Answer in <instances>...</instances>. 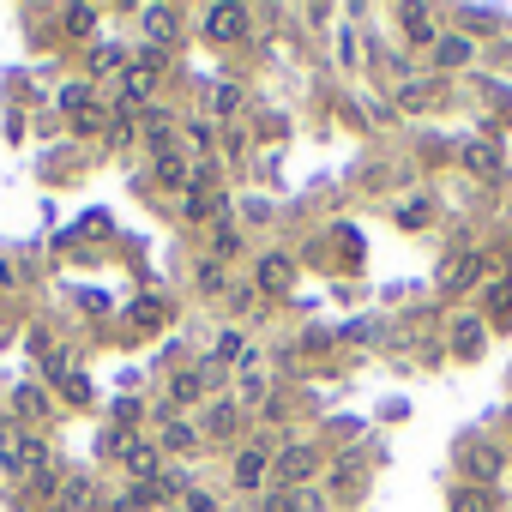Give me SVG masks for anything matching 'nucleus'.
Segmentation results:
<instances>
[{
  "label": "nucleus",
  "instance_id": "nucleus-3",
  "mask_svg": "<svg viewBox=\"0 0 512 512\" xmlns=\"http://www.w3.org/2000/svg\"><path fill=\"white\" fill-rule=\"evenodd\" d=\"M314 470H320V452H314V446H290V452L278 458V476H272V488H302Z\"/></svg>",
  "mask_w": 512,
  "mask_h": 512
},
{
  "label": "nucleus",
  "instance_id": "nucleus-30",
  "mask_svg": "<svg viewBox=\"0 0 512 512\" xmlns=\"http://www.w3.org/2000/svg\"><path fill=\"white\" fill-rule=\"evenodd\" d=\"M211 103H217L223 115H229V109H241V85H217V91H211Z\"/></svg>",
  "mask_w": 512,
  "mask_h": 512
},
{
  "label": "nucleus",
  "instance_id": "nucleus-12",
  "mask_svg": "<svg viewBox=\"0 0 512 512\" xmlns=\"http://www.w3.org/2000/svg\"><path fill=\"white\" fill-rule=\"evenodd\" d=\"M404 37H410V43H440L434 13H428V7H404Z\"/></svg>",
  "mask_w": 512,
  "mask_h": 512
},
{
  "label": "nucleus",
  "instance_id": "nucleus-22",
  "mask_svg": "<svg viewBox=\"0 0 512 512\" xmlns=\"http://www.w3.org/2000/svg\"><path fill=\"white\" fill-rule=\"evenodd\" d=\"M13 404H19V416H25V422H37V416L49 410V398H43L37 386H19V392H13Z\"/></svg>",
  "mask_w": 512,
  "mask_h": 512
},
{
  "label": "nucleus",
  "instance_id": "nucleus-19",
  "mask_svg": "<svg viewBox=\"0 0 512 512\" xmlns=\"http://www.w3.org/2000/svg\"><path fill=\"white\" fill-rule=\"evenodd\" d=\"M133 446H139V440H133V428H109V434L97 440V452H103V458H127Z\"/></svg>",
  "mask_w": 512,
  "mask_h": 512
},
{
  "label": "nucleus",
  "instance_id": "nucleus-7",
  "mask_svg": "<svg viewBox=\"0 0 512 512\" xmlns=\"http://www.w3.org/2000/svg\"><path fill=\"white\" fill-rule=\"evenodd\" d=\"M163 446H169V452H193V446H199V428H193L181 410H163Z\"/></svg>",
  "mask_w": 512,
  "mask_h": 512
},
{
  "label": "nucleus",
  "instance_id": "nucleus-28",
  "mask_svg": "<svg viewBox=\"0 0 512 512\" xmlns=\"http://www.w3.org/2000/svg\"><path fill=\"white\" fill-rule=\"evenodd\" d=\"M73 121H79V133H103V121H109V115H103L97 103H85V109H79Z\"/></svg>",
  "mask_w": 512,
  "mask_h": 512
},
{
  "label": "nucleus",
  "instance_id": "nucleus-21",
  "mask_svg": "<svg viewBox=\"0 0 512 512\" xmlns=\"http://www.w3.org/2000/svg\"><path fill=\"white\" fill-rule=\"evenodd\" d=\"M211 362H247V338L241 332H223L217 350H211Z\"/></svg>",
  "mask_w": 512,
  "mask_h": 512
},
{
  "label": "nucleus",
  "instance_id": "nucleus-20",
  "mask_svg": "<svg viewBox=\"0 0 512 512\" xmlns=\"http://www.w3.org/2000/svg\"><path fill=\"white\" fill-rule=\"evenodd\" d=\"M61 25H67V37H91V25H97V7H67V13H61Z\"/></svg>",
  "mask_w": 512,
  "mask_h": 512
},
{
  "label": "nucleus",
  "instance_id": "nucleus-18",
  "mask_svg": "<svg viewBox=\"0 0 512 512\" xmlns=\"http://www.w3.org/2000/svg\"><path fill=\"white\" fill-rule=\"evenodd\" d=\"M157 181H163V187H187L193 175H187V163H181L175 151H163V157H157Z\"/></svg>",
  "mask_w": 512,
  "mask_h": 512
},
{
  "label": "nucleus",
  "instance_id": "nucleus-8",
  "mask_svg": "<svg viewBox=\"0 0 512 512\" xmlns=\"http://www.w3.org/2000/svg\"><path fill=\"white\" fill-rule=\"evenodd\" d=\"M127 476H133V482H157V476H163V458H157V446H145V440H139V446L127 452Z\"/></svg>",
  "mask_w": 512,
  "mask_h": 512
},
{
  "label": "nucleus",
  "instance_id": "nucleus-32",
  "mask_svg": "<svg viewBox=\"0 0 512 512\" xmlns=\"http://www.w3.org/2000/svg\"><path fill=\"white\" fill-rule=\"evenodd\" d=\"M488 308H494V314H512V284H494V296H488Z\"/></svg>",
  "mask_w": 512,
  "mask_h": 512
},
{
  "label": "nucleus",
  "instance_id": "nucleus-17",
  "mask_svg": "<svg viewBox=\"0 0 512 512\" xmlns=\"http://www.w3.org/2000/svg\"><path fill=\"white\" fill-rule=\"evenodd\" d=\"M121 97H127V115L151 97V73H139V67H127V85H121Z\"/></svg>",
  "mask_w": 512,
  "mask_h": 512
},
{
  "label": "nucleus",
  "instance_id": "nucleus-27",
  "mask_svg": "<svg viewBox=\"0 0 512 512\" xmlns=\"http://www.w3.org/2000/svg\"><path fill=\"white\" fill-rule=\"evenodd\" d=\"M85 103H91V85H85V79H79V85H67V91H61V109H67V115H79V109H85Z\"/></svg>",
  "mask_w": 512,
  "mask_h": 512
},
{
  "label": "nucleus",
  "instance_id": "nucleus-23",
  "mask_svg": "<svg viewBox=\"0 0 512 512\" xmlns=\"http://www.w3.org/2000/svg\"><path fill=\"white\" fill-rule=\"evenodd\" d=\"M115 67H127V49H115V43L91 49V73H115Z\"/></svg>",
  "mask_w": 512,
  "mask_h": 512
},
{
  "label": "nucleus",
  "instance_id": "nucleus-13",
  "mask_svg": "<svg viewBox=\"0 0 512 512\" xmlns=\"http://www.w3.org/2000/svg\"><path fill=\"white\" fill-rule=\"evenodd\" d=\"M61 482H67V476H61V464H55V458L31 470V494H37V500H55V494H61Z\"/></svg>",
  "mask_w": 512,
  "mask_h": 512
},
{
  "label": "nucleus",
  "instance_id": "nucleus-4",
  "mask_svg": "<svg viewBox=\"0 0 512 512\" xmlns=\"http://www.w3.org/2000/svg\"><path fill=\"white\" fill-rule=\"evenodd\" d=\"M266 476H272V458H266V446H247V452H235V488H241V494H260V488H266Z\"/></svg>",
  "mask_w": 512,
  "mask_h": 512
},
{
  "label": "nucleus",
  "instance_id": "nucleus-15",
  "mask_svg": "<svg viewBox=\"0 0 512 512\" xmlns=\"http://www.w3.org/2000/svg\"><path fill=\"white\" fill-rule=\"evenodd\" d=\"M434 61H440V67H464V61H470V37H440V43H434Z\"/></svg>",
  "mask_w": 512,
  "mask_h": 512
},
{
  "label": "nucleus",
  "instance_id": "nucleus-29",
  "mask_svg": "<svg viewBox=\"0 0 512 512\" xmlns=\"http://www.w3.org/2000/svg\"><path fill=\"white\" fill-rule=\"evenodd\" d=\"M464 157H470V163H476L482 175H494V169H500V157H494L488 145H464Z\"/></svg>",
  "mask_w": 512,
  "mask_h": 512
},
{
  "label": "nucleus",
  "instance_id": "nucleus-14",
  "mask_svg": "<svg viewBox=\"0 0 512 512\" xmlns=\"http://www.w3.org/2000/svg\"><path fill=\"white\" fill-rule=\"evenodd\" d=\"M290 284V260H284V253H266V260H260V290H284Z\"/></svg>",
  "mask_w": 512,
  "mask_h": 512
},
{
  "label": "nucleus",
  "instance_id": "nucleus-11",
  "mask_svg": "<svg viewBox=\"0 0 512 512\" xmlns=\"http://www.w3.org/2000/svg\"><path fill=\"white\" fill-rule=\"evenodd\" d=\"M49 506H55V512H85V506H91V482H85V476H67Z\"/></svg>",
  "mask_w": 512,
  "mask_h": 512
},
{
  "label": "nucleus",
  "instance_id": "nucleus-31",
  "mask_svg": "<svg viewBox=\"0 0 512 512\" xmlns=\"http://www.w3.org/2000/svg\"><path fill=\"white\" fill-rule=\"evenodd\" d=\"M332 488L350 494V488H356V464H338V470H332Z\"/></svg>",
  "mask_w": 512,
  "mask_h": 512
},
{
  "label": "nucleus",
  "instance_id": "nucleus-25",
  "mask_svg": "<svg viewBox=\"0 0 512 512\" xmlns=\"http://www.w3.org/2000/svg\"><path fill=\"white\" fill-rule=\"evenodd\" d=\"M145 25H151V37H157V43H169V37H175V31H169V25H175V13H169V7H145Z\"/></svg>",
  "mask_w": 512,
  "mask_h": 512
},
{
  "label": "nucleus",
  "instance_id": "nucleus-9",
  "mask_svg": "<svg viewBox=\"0 0 512 512\" xmlns=\"http://www.w3.org/2000/svg\"><path fill=\"white\" fill-rule=\"evenodd\" d=\"M482 344H488V332H482L470 314H464V320H452V350H458V356H482Z\"/></svg>",
  "mask_w": 512,
  "mask_h": 512
},
{
  "label": "nucleus",
  "instance_id": "nucleus-26",
  "mask_svg": "<svg viewBox=\"0 0 512 512\" xmlns=\"http://www.w3.org/2000/svg\"><path fill=\"white\" fill-rule=\"evenodd\" d=\"M133 67H139V73H151V79H157V73H163V67H169V55H163V49H157V43H151V49H139V55H133Z\"/></svg>",
  "mask_w": 512,
  "mask_h": 512
},
{
  "label": "nucleus",
  "instance_id": "nucleus-34",
  "mask_svg": "<svg viewBox=\"0 0 512 512\" xmlns=\"http://www.w3.org/2000/svg\"><path fill=\"white\" fill-rule=\"evenodd\" d=\"M181 205H187V217H205V211H211V199H205V193H187Z\"/></svg>",
  "mask_w": 512,
  "mask_h": 512
},
{
  "label": "nucleus",
  "instance_id": "nucleus-1",
  "mask_svg": "<svg viewBox=\"0 0 512 512\" xmlns=\"http://www.w3.org/2000/svg\"><path fill=\"white\" fill-rule=\"evenodd\" d=\"M31 458H37V440L25 434V422H0V470L31 476Z\"/></svg>",
  "mask_w": 512,
  "mask_h": 512
},
{
  "label": "nucleus",
  "instance_id": "nucleus-33",
  "mask_svg": "<svg viewBox=\"0 0 512 512\" xmlns=\"http://www.w3.org/2000/svg\"><path fill=\"white\" fill-rule=\"evenodd\" d=\"M187 512H217V500H211V494H199V488H187Z\"/></svg>",
  "mask_w": 512,
  "mask_h": 512
},
{
  "label": "nucleus",
  "instance_id": "nucleus-2",
  "mask_svg": "<svg viewBox=\"0 0 512 512\" xmlns=\"http://www.w3.org/2000/svg\"><path fill=\"white\" fill-rule=\"evenodd\" d=\"M235 434H241V404L235 398H211L205 422H199V440H235Z\"/></svg>",
  "mask_w": 512,
  "mask_h": 512
},
{
  "label": "nucleus",
  "instance_id": "nucleus-10",
  "mask_svg": "<svg viewBox=\"0 0 512 512\" xmlns=\"http://www.w3.org/2000/svg\"><path fill=\"white\" fill-rule=\"evenodd\" d=\"M205 398V380H199V368H187V374H169V410L175 404H199Z\"/></svg>",
  "mask_w": 512,
  "mask_h": 512
},
{
  "label": "nucleus",
  "instance_id": "nucleus-5",
  "mask_svg": "<svg viewBox=\"0 0 512 512\" xmlns=\"http://www.w3.org/2000/svg\"><path fill=\"white\" fill-rule=\"evenodd\" d=\"M241 31H247L241 7H205V37L211 43H241Z\"/></svg>",
  "mask_w": 512,
  "mask_h": 512
},
{
  "label": "nucleus",
  "instance_id": "nucleus-24",
  "mask_svg": "<svg viewBox=\"0 0 512 512\" xmlns=\"http://www.w3.org/2000/svg\"><path fill=\"white\" fill-rule=\"evenodd\" d=\"M494 500H488V488H458L452 494V512H488Z\"/></svg>",
  "mask_w": 512,
  "mask_h": 512
},
{
  "label": "nucleus",
  "instance_id": "nucleus-16",
  "mask_svg": "<svg viewBox=\"0 0 512 512\" xmlns=\"http://www.w3.org/2000/svg\"><path fill=\"white\" fill-rule=\"evenodd\" d=\"M464 464H470V476H476V482H494L500 452H494V446H470V458H464Z\"/></svg>",
  "mask_w": 512,
  "mask_h": 512
},
{
  "label": "nucleus",
  "instance_id": "nucleus-6",
  "mask_svg": "<svg viewBox=\"0 0 512 512\" xmlns=\"http://www.w3.org/2000/svg\"><path fill=\"white\" fill-rule=\"evenodd\" d=\"M494 260L488 253H464V260H452L446 266V290H470V284H482V272H488Z\"/></svg>",
  "mask_w": 512,
  "mask_h": 512
}]
</instances>
